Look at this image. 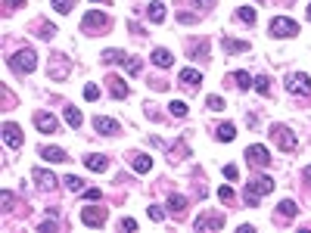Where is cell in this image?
Returning a JSON list of instances; mask_svg holds the SVG:
<instances>
[{"label":"cell","mask_w":311,"mask_h":233,"mask_svg":"<svg viewBox=\"0 0 311 233\" xmlns=\"http://www.w3.org/2000/svg\"><path fill=\"white\" fill-rule=\"evenodd\" d=\"M190 56H196V59H209V41H199L196 47L190 44Z\"/></svg>","instance_id":"29"},{"label":"cell","mask_w":311,"mask_h":233,"mask_svg":"<svg viewBox=\"0 0 311 233\" xmlns=\"http://www.w3.org/2000/svg\"><path fill=\"white\" fill-rule=\"evenodd\" d=\"M237 174H240L237 165H227V168H224V177H230V180H237Z\"/></svg>","instance_id":"43"},{"label":"cell","mask_w":311,"mask_h":233,"mask_svg":"<svg viewBox=\"0 0 311 233\" xmlns=\"http://www.w3.org/2000/svg\"><path fill=\"white\" fill-rule=\"evenodd\" d=\"M149 218H152V221H162V218H165V212H162L159 205H149Z\"/></svg>","instance_id":"42"},{"label":"cell","mask_w":311,"mask_h":233,"mask_svg":"<svg viewBox=\"0 0 311 233\" xmlns=\"http://www.w3.org/2000/svg\"><path fill=\"white\" fill-rule=\"evenodd\" d=\"M50 75L56 78V81L69 75V72H65V56H56V62H53V72H50Z\"/></svg>","instance_id":"30"},{"label":"cell","mask_w":311,"mask_h":233,"mask_svg":"<svg viewBox=\"0 0 311 233\" xmlns=\"http://www.w3.org/2000/svg\"><path fill=\"white\" fill-rule=\"evenodd\" d=\"M84 100H100V87L97 84H87L84 87Z\"/></svg>","instance_id":"38"},{"label":"cell","mask_w":311,"mask_h":233,"mask_svg":"<svg viewBox=\"0 0 311 233\" xmlns=\"http://www.w3.org/2000/svg\"><path fill=\"white\" fill-rule=\"evenodd\" d=\"M62 115H65V122H69L72 128H81V112H78L75 106H65V109H62Z\"/></svg>","instance_id":"25"},{"label":"cell","mask_w":311,"mask_h":233,"mask_svg":"<svg viewBox=\"0 0 311 233\" xmlns=\"http://www.w3.org/2000/svg\"><path fill=\"white\" fill-rule=\"evenodd\" d=\"M31 177L37 180V187H41V190H53V187H56V177H53L50 171H44V168H34Z\"/></svg>","instance_id":"15"},{"label":"cell","mask_w":311,"mask_h":233,"mask_svg":"<svg viewBox=\"0 0 311 233\" xmlns=\"http://www.w3.org/2000/svg\"><path fill=\"white\" fill-rule=\"evenodd\" d=\"M34 125H37V131H44V134H53L56 131V119L50 112H37L34 115Z\"/></svg>","instance_id":"14"},{"label":"cell","mask_w":311,"mask_h":233,"mask_svg":"<svg viewBox=\"0 0 311 233\" xmlns=\"http://www.w3.org/2000/svg\"><path fill=\"white\" fill-rule=\"evenodd\" d=\"M271 137H274L277 140V146L283 149V152H293L296 146H299V140H296V134L286 128V125H274V128H271Z\"/></svg>","instance_id":"2"},{"label":"cell","mask_w":311,"mask_h":233,"mask_svg":"<svg viewBox=\"0 0 311 233\" xmlns=\"http://www.w3.org/2000/svg\"><path fill=\"white\" fill-rule=\"evenodd\" d=\"M168 109H171V115H174V119H184V115H187V103H181V100H174Z\"/></svg>","instance_id":"33"},{"label":"cell","mask_w":311,"mask_h":233,"mask_svg":"<svg viewBox=\"0 0 311 233\" xmlns=\"http://www.w3.org/2000/svg\"><path fill=\"white\" fill-rule=\"evenodd\" d=\"M13 68H16V72H34V68H37L34 50H31V47H22V50L13 56Z\"/></svg>","instance_id":"5"},{"label":"cell","mask_w":311,"mask_h":233,"mask_svg":"<svg viewBox=\"0 0 311 233\" xmlns=\"http://www.w3.org/2000/svg\"><path fill=\"white\" fill-rule=\"evenodd\" d=\"M271 34L274 37H293V34H299V25L293 19H286V16H277L271 22Z\"/></svg>","instance_id":"6"},{"label":"cell","mask_w":311,"mask_h":233,"mask_svg":"<svg viewBox=\"0 0 311 233\" xmlns=\"http://www.w3.org/2000/svg\"><path fill=\"white\" fill-rule=\"evenodd\" d=\"M199 84H203V75H199L196 68H184V72H181V87H184V90L193 94V90H199Z\"/></svg>","instance_id":"9"},{"label":"cell","mask_w":311,"mask_h":233,"mask_svg":"<svg viewBox=\"0 0 311 233\" xmlns=\"http://www.w3.org/2000/svg\"><path fill=\"white\" fill-rule=\"evenodd\" d=\"M122 230H137V221H134V218H125V221H122Z\"/></svg>","instance_id":"44"},{"label":"cell","mask_w":311,"mask_h":233,"mask_svg":"<svg viewBox=\"0 0 311 233\" xmlns=\"http://www.w3.org/2000/svg\"><path fill=\"white\" fill-rule=\"evenodd\" d=\"M296 215H299V205H296L293 199H283V202L277 205V218H280V221H290V218H296Z\"/></svg>","instance_id":"20"},{"label":"cell","mask_w":311,"mask_h":233,"mask_svg":"<svg viewBox=\"0 0 311 233\" xmlns=\"http://www.w3.org/2000/svg\"><path fill=\"white\" fill-rule=\"evenodd\" d=\"M218 199L221 202H233V190L230 187H218Z\"/></svg>","instance_id":"36"},{"label":"cell","mask_w":311,"mask_h":233,"mask_svg":"<svg viewBox=\"0 0 311 233\" xmlns=\"http://www.w3.org/2000/svg\"><path fill=\"white\" fill-rule=\"evenodd\" d=\"M224 227V218L221 215H212V212H206V215H199L196 218V224H193V230H221Z\"/></svg>","instance_id":"7"},{"label":"cell","mask_w":311,"mask_h":233,"mask_svg":"<svg viewBox=\"0 0 311 233\" xmlns=\"http://www.w3.org/2000/svg\"><path fill=\"white\" fill-rule=\"evenodd\" d=\"M246 159H249L255 168H264V165L271 162V155H268V149H264L261 143H252V146L246 149Z\"/></svg>","instance_id":"8"},{"label":"cell","mask_w":311,"mask_h":233,"mask_svg":"<svg viewBox=\"0 0 311 233\" xmlns=\"http://www.w3.org/2000/svg\"><path fill=\"white\" fill-rule=\"evenodd\" d=\"M106 84H109V94H112L115 100H125V97L131 94V90H128V84L122 81V78H115V75L109 78V81H106Z\"/></svg>","instance_id":"16"},{"label":"cell","mask_w":311,"mask_h":233,"mask_svg":"<svg viewBox=\"0 0 311 233\" xmlns=\"http://www.w3.org/2000/svg\"><path fill=\"white\" fill-rule=\"evenodd\" d=\"M109 25H112L109 16L100 13V10H91V13L81 19V28H84V31H109Z\"/></svg>","instance_id":"4"},{"label":"cell","mask_w":311,"mask_h":233,"mask_svg":"<svg viewBox=\"0 0 311 233\" xmlns=\"http://www.w3.org/2000/svg\"><path fill=\"white\" fill-rule=\"evenodd\" d=\"M125 68H128L131 75H137V72H140V59H137V56H128V62H125Z\"/></svg>","instance_id":"37"},{"label":"cell","mask_w":311,"mask_h":233,"mask_svg":"<svg viewBox=\"0 0 311 233\" xmlns=\"http://www.w3.org/2000/svg\"><path fill=\"white\" fill-rule=\"evenodd\" d=\"M128 159H131V168H134V171H140V174H146V171H152V159H149V155H146V152H131V155H128Z\"/></svg>","instance_id":"13"},{"label":"cell","mask_w":311,"mask_h":233,"mask_svg":"<svg viewBox=\"0 0 311 233\" xmlns=\"http://www.w3.org/2000/svg\"><path fill=\"white\" fill-rule=\"evenodd\" d=\"M81 196H84L87 202H100V190H81Z\"/></svg>","instance_id":"40"},{"label":"cell","mask_w":311,"mask_h":233,"mask_svg":"<svg viewBox=\"0 0 311 233\" xmlns=\"http://www.w3.org/2000/svg\"><path fill=\"white\" fill-rule=\"evenodd\" d=\"M305 177H308V180H311V168H305Z\"/></svg>","instance_id":"46"},{"label":"cell","mask_w":311,"mask_h":233,"mask_svg":"<svg viewBox=\"0 0 311 233\" xmlns=\"http://www.w3.org/2000/svg\"><path fill=\"white\" fill-rule=\"evenodd\" d=\"M255 90H258L261 97H268V94H271V81H268V78H258V81H255Z\"/></svg>","instance_id":"35"},{"label":"cell","mask_w":311,"mask_h":233,"mask_svg":"<svg viewBox=\"0 0 311 233\" xmlns=\"http://www.w3.org/2000/svg\"><path fill=\"white\" fill-rule=\"evenodd\" d=\"M4 140H7L10 149H19V146H22V128H19L16 122H7V125H4Z\"/></svg>","instance_id":"10"},{"label":"cell","mask_w":311,"mask_h":233,"mask_svg":"<svg viewBox=\"0 0 311 233\" xmlns=\"http://www.w3.org/2000/svg\"><path fill=\"white\" fill-rule=\"evenodd\" d=\"M62 183H65L72 193H81V190H84V180H81V177H75V174H65V177H62Z\"/></svg>","instance_id":"28"},{"label":"cell","mask_w":311,"mask_h":233,"mask_svg":"<svg viewBox=\"0 0 311 233\" xmlns=\"http://www.w3.org/2000/svg\"><path fill=\"white\" fill-rule=\"evenodd\" d=\"M84 165L91 171H106L109 168V159H106V155H100V152H94V155H87V159H84Z\"/></svg>","instance_id":"21"},{"label":"cell","mask_w":311,"mask_h":233,"mask_svg":"<svg viewBox=\"0 0 311 233\" xmlns=\"http://www.w3.org/2000/svg\"><path fill=\"white\" fill-rule=\"evenodd\" d=\"M221 44H224V50H227V53H246V50H249V44H246V41H233V37H224Z\"/></svg>","instance_id":"24"},{"label":"cell","mask_w":311,"mask_h":233,"mask_svg":"<svg viewBox=\"0 0 311 233\" xmlns=\"http://www.w3.org/2000/svg\"><path fill=\"white\" fill-rule=\"evenodd\" d=\"M227 81L233 84V87H240V90H249L252 87V78H249V72H230V78Z\"/></svg>","instance_id":"19"},{"label":"cell","mask_w":311,"mask_h":233,"mask_svg":"<svg viewBox=\"0 0 311 233\" xmlns=\"http://www.w3.org/2000/svg\"><path fill=\"white\" fill-rule=\"evenodd\" d=\"M146 16L152 22H165V4H162V0H152V4L146 7Z\"/></svg>","instance_id":"22"},{"label":"cell","mask_w":311,"mask_h":233,"mask_svg":"<svg viewBox=\"0 0 311 233\" xmlns=\"http://www.w3.org/2000/svg\"><path fill=\"white\" fill-rule=\"evenodd\" d=\"M53 10L56 13H72L75 10V0H53Z\"/></svg>","instance_id":"31"},{"label":"cell","mask_w":311,"mask_h":233,"mask_svg":"<svg viewBox=\"0 0 311 233\" xmlns=\"http://www.w3.org/2000/svg\"><path fill=\"white\" fill-rule=\"evenodd\" d=\"M81 221L87 227H103L106 224V208H84L81 212Z\"/></svg>","instance_id":"12"},{"label":"cell","mask_w":311,"mask_h":233,"mask_svg":"<svg viewBox=\"0 0 311 233\" xmlns=\"http://www.w3.org/2000/svg\"><path fill=\"white\" fill-rule=\"evenodd\" d=\"M103 62H119V65H125V62H128V53H122V50H103Z\"/></svg>","instance_id":"26"},{"label":"cell","mask_w":311,"mask_h":233,"mask_svg":"<svg viewBox=\"0 0 311 233\" xmlns=\"http://www.w3.org/2000/svg\"><path fill=\"white\" fill-rule=\"evenodd\" d=\"M271 190H274V180H271L268 174H255V177L246 183V202L255 208V205H258V199H261V196H268Z\"/></svg>","instance_id":"1"},{"label":"cell","mask_w":311,"mask_h":233,"mask_svg":"<svg viewBox=\"0 0 311 233\" xmlns=\"http://www.w3.org/2000/svg\"><path fill=\"white\" fill-rule=\"evenodd\" d=\"M152 62L159 65V68H171L174 56H171V50H165V47H156V50H152Z\"/></svg>","instance_id":"18"},{"label":"cell","mask_w":311,"mask_h":233,"mask_svg":"<svg viewBox=\"0 0 311 233\" xmlns=\"http://www.w3.org/2000/svg\"><path fill=\"white\" fill-rule=\"evenodd\" d=\"M196 4H199L203 10H212V7H215V0H196Z\"/></svg>","instance_id":"45"},{"label":"cell","mask_w":311,"mask_h":233,"mask_svg":"<svg viewBox=\"0 0 311 233\" xmlns=\"http://www.w3.org/2000/svg\"><path fill=\"white\" fill-rule=\"evenodd\" d=\"M308 19H311V7H308Z\"/></svg>","instance_id":"47"},{"label":"cell","mask_w":311,"mask_h":233,"mask_svg":"<svg viewBox=\"0 0 311 233\" xmlns=\"http://www.w3.org/2000/svg\"><path fill=\"white\" fill-rule=\"evenodd\" d=\"M206 103H209V109H215V112H221V109H224V100H221V97H209Z\"/></svg>","instance_id":"41"},{"label":"cell","mask_w":311,"mask_h":233,"mask_svg":"<svg viewBox=\"0 0 311 233\" xmlns=\"http://www.w3.org/2000/svg\"><path fill=\"white\" fill-rule=\"evenodd\" d=\"M237 16H240V19H243L246 25H252V22H255V10H252V7H243V10H240Z\"/></svg>","instance_id":"34"},{"label":"cell","mask_w":311,"mask_h":233,"mask_svg":"<svg viewBox=\"0 0 311 233\" xmlns=\"http://www.w3.org/2000/svg\"><path fill=\"white\" fill-rule=\"evenodd\" d=\"M94 131L103 134V137H112V134H119V122H112V119H103V115H97L94 119Z\"/></svg>","instance_id":"11"},{"label":"cell","mask_w":311,"mask_h":233,"mask_svg":"<svg viewBox=\"0 0 311 233\" xmlns=\"http://www.w3.org/2000/svg\"><path fill=\"white\" fill-rule=\"evenodd\" d=\"M286 87H290V94H296V97H311V78H308L305 72H296V75L286 78Z\"/></svg>","instance_id":"3"},{"label":"cell","mask_w":311,"mask_h":233,"mask_svg":"<svg viewBox=\"0 0 311 233\" xmlns=\"http://www.w3.org/2000/svg\"><path fill=\"white\" fill-rule=\"evenodd\" d=\"M19 7H25V0H4V10H7V13H13V10H19Z\"/></svg>","instance_id":"39"},{"label":"cell","mask_w":311,"mask_h":233,"mask_svg":"<svg viewBox=\"0 0 311 233\" xmlns=\"http://www.w3.org/2000/svg\"><path fill=\"white\" fill-rule=\"evenodd\" d=\"M168 208H171L177 218H184V212H187V199L177 196V193H171V196H168Z\"/></svg>","instance_id":"23"},{"label":"cell","mask_w":311,"mask_h":233,"mask_svg":"<svg viewBox=\"0 0 311 233\" xmlns=\"http://www.w3.org/2000/svg\"><path fill=\"white\" fill-rule=\"evenodd\" d=\"M41 159H47V162H69V155L59 146H41Z\"/></svg>","instance_id":"17"},{"label":"cell","mask_w":311,"mask_h":233,"mask_svg":"<svg viewBox=\"0 0 311 233\" xmlns=\"http://www.w3.org/2000/svg\"><path fill=\"white\" fill-rule=\"evenodd\" d=\"M233 137H237V128H233L230 122H224V125L218 128V140H221V143H230Z\"/></svg>","instance_id":"27"},{"label":"cell","mask_w":311,"mask_h":233,"mask_svg":"<svg viewBox=\"0 0 311 233\" xmlns=\"http://www.w3.org/2000/svg\"><path fill=\"white\" fill-rule=\"evenodd\" d=\"M53 34H56L53 22H44V25H37V37H44V41H47V37H53Z\"/></svg>","instance_id":"32"}]
</instances>
